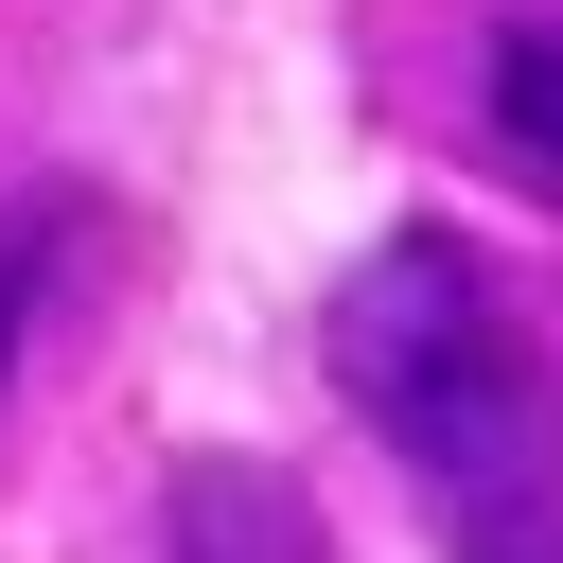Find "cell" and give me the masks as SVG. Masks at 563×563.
Returning a JSON list of instances; mask_svg holds the SVG:
<instances>
[{"label": "cell", "mask_w": 563, "mask_h": 563, "mask_svg": "<svg viewBox=\"0 0 563 563\" xmlns=\"http://www.w3.org/2000/svg\"><path fill=\"white\" fill-rule=\"evenodd\" d=\"M158 563H352V545L282 457H176L158 475Z\"/></svg>", "instance_id": "cell-2"}, {"label": "cell", "mask_w": 563, "mask_h": 563, "mask_svg": "<svg viewBox=\"0 0 563 563\" xmlns=\"http://www.w3.org/2000/svg\"><path fill=\"white\" fill-rule=\"evenodd\" d=\"M106 246V194L88 176H0V405H18V352H35V299Z\"/></svg>", "instance_id": "cell-4"}, {"label": "cell", "mask_w": 563, "mask_h": 563, "mask_svg": "<svg viewBox=\"0 0 563 563\" xmlns=\"http://www.w3.org/2000/svg\"><path fill=\"white\" fill-rule=\"evenodd\" d=\"M475 158H493L528 211H563V18H510V35L475 53Z\"/></svg>", "instance_id": "cell-3"}, {"label": "cell", "mask_w": 563, "mask_h": 563, "mask_svg": "<svg viewBox=\"0 0 563 563\" xmlns=\"http://www.w3.org/2000/svg\"><path fill=\"white\" fill-rule=\"evenodd\" d=\"M317 352L457 563H563V299H510L475 229H387L334 282Z\"/></svg>", "instance_id": "cell-1"}]
</instances>
